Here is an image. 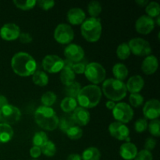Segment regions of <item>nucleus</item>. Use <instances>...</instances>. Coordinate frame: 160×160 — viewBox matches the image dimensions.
Wrapping results in <instances>:
<instances>
[{
  "label": "nucleus",
  "mask_w": 160,
  "mask_h": 160,
  "mask_svg": "<svg viewBox=\"0 0 160 160\" xmlns=\"http://www.w3.org/2000/svg\"><path fill=\"white\" fill-rule=\"evenodd\" d=\"M30 155L32 158L34 159H37L39 156L42 155V150H41V148L37 146H33L32 148L30 150Z\"/></svg>",
  "instance_id": "obj_46"
},
{
  "label": "nucleus",
  "mask_w": 160,
  "mask_h": 160,
  "mask_svg": "<svg viewBox=\"0 0 160 160\" xmlns=\"http://www.w3.org/2000/svg\"><path fill=\"white\" fill-rule=\"evenodd\" d=\"M148 129V121L145 118H139L134 123V130L138 133H143Z\"/></svg>",
  "instance_id": "obj_40"
},
{
  "label": "nucleus",
  "mask_w": 160,
  "mask_h": 160,
  "mask_svg": "<svg viewBox=\"0 0 160 160\" xmlns=\"http://www.w3.org/2000/svg\"><path fill=\"white\" fill-rule=\"evenodd\" d=\"M148 2H149L148 0H137L136 1V3L140 6H146L148 4Z\"/></svg>",
  "instance_id": "obj_50"
},
{
  "label": "nucleus",
  "mask_w": 160,
  "mask_h": 160,
  "mask_svg": "<svg viewBox=\"0 0 160 160\" xmlns=\"http://www.w3.org/2000/svg\"><path fill=\"white\" fill-rule=\"evenodd\" d=\"M112 73L115 79L123 81L128 76V69L124 64L117 63L112 67Z\"/></svg>",
  "instance_id": "obj_23"
},
{
  "label": "nucleus",
  "mask_w": 160,
  "mask_h": 160,
  "mask_svg": "<svg viewBox=\"0 0 160 160\" xmlns=\"http://www.w3.org/2000/svg\"><path fill=\"white\" fill-rule=\"evenodd\" d=\"M102 9V8L101 3L98 1L90 2L88 6V11L89 15L93 18H97V17L101 13Z\"/></svg>",
  "instance_id": "obj_32"
},
{
  "label": "nucleus",
  "mask_w": 160,
  "mask_h": 160,
  "mask_svg": "<svg viewBox=\"0 0 160 160\" xmlns=\"http://www.w3.org/2000/svg\"><path fill=\"white\" fill-rule=\"evenodd\" d=\"M149 133L154 137H159L160 136V121L158 119L153 120L148 124Z\"/></svg>",
  "instance_id": "obj_38"
},
{
  "label": "nucleus",
  "mask_w": 160,
  "mask_h": 160,
  "mask_svg": "<svg viewBox=\"0 0 160 160\" xmlns=\"http://www.w3.org/2000/svg\"><path fill=\"white\" fill-rule=\"evenodd\" d=\"M8 104H9V102H8L7 98H6L4 95H0V109H2L3 106H6V105Z\"/></svg>",
  "instance_id": "obj_47"
},
{
  "label": "nucleus",
  "mask_w": 160,
  "mask_h": 160,
  "mask_svg": "<svg viewBox=\"0 0 160 160\" xmlns=\"http://www.w3.org/2000/svg\"><path fill=\"white\" fill-rule=\"evenodd\" d=\"M67 20L72 25L82 24L86 20L85 12L80 8H72L67 12Z\"/></svg>",
  "instance_id": "obj_19"
},
{
  "label": "nucleus",
  "mask_w": 160,
  "mask_h": 160,
  "mask_svg": "<svg viewBox=\"0 0 160 160\" xmlns=\"http://www.w3.org/2000/svg\"><path fill=\"white\" fill-rule=\"evenodd\" d=\"M42 67L49 73H56L63 68V59L56 55H47L42 60Z\"/></svg>",
  "instance_id": "obj_11"
},
{
  "label": "nucleus",
  "mask_w": 160,
  "mask_h": 160,
  "mask_svg": "<svg viewBox=\"0 0 160 160\" xmlns=\"http://www.w3.org/2000/svg\"><path fill=\"white\" fill-rule=\"evenodd\" d=\"M86 78L95 84L103 82L106 79V72L104 67L98 62H90L87 64L84 70Z\"/></svg>",
  "instance_id": "obj_6"
},
{
  "label": "nucleus",
  "mask_w": 160,
  "mask_h": 160,
  "mask_svg": "<svg viewBox=\"0 0 160 160\" xmlns=\"http://www.w3.org/2000/svg\"><path fill=\"white\" fill-rule=\"evenodd\" d=\"M37 3L44 10L51 9L52 8L54 7L55 4H56L54 1H51V0H39V1L37 2Z\"/></svg>",
  "instance_id": "obj_42"
},
{
  "label": "nucleus",
  "mask_w": 160,
  "mask_h": 160,
  "mask_svg": "<svg viewBox=\"0 0 160 160\" xmlns=\"http://www.w3.org/2000/svg\"><path fill=\"white\" fill-rule=\"evenodd\" d=\"M19 40L21 43L23 44H29L32 42L33 40V38L29 33H27V32H20V36H19Z\"/></svg>",
  "instance_id": "obj_44"
},
{
  "label": "nucleus",
  "mask_w": 160,
  "mask_h": 160,
  "mask_svg": "<svg viewBox=\"0 0 160 160\" xmlns=\"http://www.w3.org/2000/svg\"><path fill=\"white\" fill-rule=\"evenodd\" d=\"M145 12L147 16L153 19V17H159L160 14V6L156 2H151L145 6Z\"/></svg>",
  "instance_id": "obj_29"
},
{
  "label": "nucleus",
  "mask_w": 160,
  "mask_h": 160,
  "mask_svg": "<svg viewBox=\"0 0 160 160\" xmlns=\"http://www.w3.org/2000/svg\"><path fill=\"white\" fill-rule=\"evenodd\" d=\"M112 116L117 122L123 123H128L134 117V110L130 105L126 102H119L116 104L115 107L112 109Z\"/></svg>",
  "instance_id": "obj_7"
},
{
  "label": "nucleus",
  "mask_w": 160,
  "mask_h": 160,
  "mask_svg": "<svg viewBox=\"0 0 160 160\" xmlns=\"http://www.w3.org/2000/svg\"><path fill=\"white\" fill-rule=\"evenodd\" d=\"M60 107L64 112H71L74 111V109L78 107V102L76 98L66 97L62 100L60 103Z\"/></svg>",
  "instance_id": "obj_25"
},
{
  "label": "nucleus",
  "mask_w": 160,
  "mask_h": 160,
  "mask_svg": "<svg viewBox=\"0 0 160 160\" xmlns=\"http://www.w3.org/2000/svg\"><path fill=\"white\" fill-rule=\"evenodd\" d=\"M21 117L20 109L12 105L8 104L0 109V122L8 125L17 123Z\"/></svg>",
  "instance_id": "obj_8"
},
{
  "label": "nucleus",
  "mask_w": 160,
  "mask_h": 160,
  "mask_svg": "<svg viewBox=\"0 0 160 160\" xmlns=\"http://www.w3.org/2000/svg\"><path fill=\"white\" fill-rule=\"evenodd\" d=\"M57 99V96L52 92H46L41 97V102L44 106L50 107L56 102Z\"/></svg>",
  "instance_id": "obj_31"
},
{
  "label": "nucleus",
  "mask_w": 160,
  "mask_h": 160,
  "mask_svg": "<svg viewBox=\"0 0 160 160\" xmlns=\"http://www.w3.org/2000/svg\"><path fill=\"white\" fill-rule=\"evenodd\" d=\"M101 21L98 18L90 17L84 20L81 27V34L86 41L89 42H96L102 35Z\"/></svg>",
  "instance_id": "obj_5"
},
{
  "label": "nucleus",
  "mask_w": 160,
  "mask_h": 160,
  "mask_svg": "<svg viewBox=\"0 0 160 160\" xmlns=\"http://www.w3.org/2000/svg\"><path fill=\"white\" fill-rule=\"evenodd\" d=\"M71 116L75 124L79 126H86L90 122V112L87 109H84L81 106L77 107Z\"/></svg>",
  "instance_id": "obj_17"
},
{
  "label": "nucleus",
  "mask_w": 160,
  "mask_h": 160,
  "mask_svg": "<svg viewBox=\"0 0 160 160\" xmlns=\"http://www.w3.org/2000/svg\"><path fill=\"white\" fill-rule=\"evenodd\" d=\"M67 160H82V159H81V156L79 154L73 153V154H70L67 157Z\"/></svg>",
  "instance_id": "obj_48"
},
{
  "label": "nucleus",
  "mask_w": 160,
  "mask_h": 160,
  "mask_svg": "<svg viewBox=\"0 0 160 160\" xmlns=\"http://www.w3.org/2000/svg\"><path fill=\"white\" fill-rule=\"evenodd\" d=\"M117 56L121 60H125L128 59L131 56V50H130L129 45L126 42L121 43L117 49Z\"/></svg>",
  "instance_id": "obj_30"
},
{
  "label": "nucleus",
  "mask_w": 160,
  "mask_h": 160,
  "mask_svg": "<svg viewBox=\"0 0 160 160\" xmlns=\"http://www.w3.org/2000/svg\"><path fill=\"white\" fill-rule=\"evenodd\" d=\"M64 56L67 59L77 63L84 59V51L82 47L77 44H69L64 49Z\"/></svg>",
  "instance_id": "obj_13"
},
{
  "label": "nucleus",
  "mask_w": 160,
  "mask_h": 160,
  "mask_svg": "<svg viewBox=\"0 0 160 160\" xmlns=\"http://www.w3.org/2000/svg\"><path fill=\"white\" fill-rule=\"evenodd\" d=\"M54 38L58 43L69 45L74 38V31L70 25L59 23L54 31Z\"/></svg>",
  "instance_id": "obj_9"
},
{
  "label": "nucleus",
  "mask_w": 160,
  "mask_h": 160,
  "mask_svg": "<svg viewBox=\"0 0 160 160\" xmlns=\"http://www.w3.org/2000/svg\"><path fill=\"white\" fill-rule=\"evenodd\" d=\"M101 91L106 98L113 102H120L126 97L128 92L126 84L115 78L105 80Z\"/></svg>",
  "instance_id": "obj_4"
},
{
  "label": "nucleus",
  "mask_w": 160,
  "mask_h": 160,
  "mask_svg": "<svg viewBox=\"0 0 160 160\" xmlns=\"http://www.w3.org/2000/svg\"><path fill=\"white\" fill-rule=\"evenodd\" d=\"M32 81L36 85L44 87L48 84V77L44 71L36 70L32 75Z\"/></svg>",
  "instance_id": "obj_26"
},
{
  "label": "nucleus",
  "mask_w": 160,
  "mask_h": 160,
  "mask_svg": "<svg viewBox=\"0 0 160 160\" xmlns=\"http://www.w3.org/2000/svg\"><path fill=\"white\" fill-rule=\"evenodd\" d=\"M159 67L157 58L152 55L146 56L142 63V70L146 75H152L155 73Z\"/></svg>",
  "instance_id": "obj_20"
},
{
  "label": "nucleus",
  "mask_w": 160,
  "mask_h": 160,
  "mask_svg": "<svg viewBox=\"0 0 160 160\" xmlns=\"http://www.w3.org/2000/svg\"><path fill=\"white\" fill-rule=\"evenodd\" d=\"M34 117L36 123L45 131H52L58 128L59 119L52 108L39 106L36 109Z\"/></svg>",
  "instance_id": "obj_2"
},
{
  "label": "nucleus",
  "mask_w": 160,
  "mask_h": 160,
  "mask_svg": "<svg viewBox=\"0 0 160 160\" xmlns=\"http://www.w3.org/2000/svg\"><path fill=\"white\" fill-rule=\"evenodd\" d=\"M109 132L112 137L119 141L130 142V130L128 127L120 122H113L109 126Z\"/></svg>",
  "instance_id": "obj_12"
},
{
  "label": "nucleus",
  "mask_w": 160,
  "mask_h": 160,
  "mask_svg": "<svg viewBox=\"0 0 160 160\" xmlns=\"http://www.w3.org/2000/svg\"><path fill=\"white\" fill-rule=\"evenodd\" d=\"M101 158V152L95 147H89L86 148L82 153V160H99Z\"/></svg>",
  "instance_id": "obj_27"
},
{
  "label": "nucleus",
  "mask_w": 160,
  "mask_h": 160,
  "mask_svg": "<svg viewBox=\"0 0 160 160\" xmlns=\"http://www.w3.org/2000/svg\"><path fill=\"white\" fill-rule=\"evenodd\" d=\"M13 4L16 7L22 9V10H29L33 9L37 4V1L34 0H28V1H20V0H14Z\"/></svg>",
  "instance_id": "obj_37"
},
{
  "label": "nucleus",
  "mask_w": 160,
  "mask_h": 160,
  "mask_svg": "<svg viewBox=\"0 0 160 160\" xmlns=\"http://www.w3.org/2000/svg\"><path fill=\"white\" fill-rule=\"evenodd\" d=\"M102 91L98 86L89 84L81 88L76 100L81 107L84 109H92L98 106L102 98Z\"/></svg>",
  "instance_id": "obj_3"
},
{
  "label": "nucleus",
  "mask_w": 160,
  "mask_h": 160,
  "mask_svg": "<svg viewBox=\"0 0 160 160\" xmlns=\"http://www.w3.org/2000/svg\"><path fill=\"white\" fill-rule=\"evenodd\" d=\"M67 137L71 140H78L83 135V131L79 126H73L69 128L66 132Z\"/></svg>",
  "instance_id": "obj_36"
},
{
  "label": "nucleus",
  "mask_w": 160,
  "mask_h": 160,
  "mask_svg": "<svg viewBox=\"0 0 160 160\" xmlns=\"http://www.w3.org/2000/svg\"><path fill=\"white\" fill-rule=\"evenodd\" d=\"M74 125L75 123L72 119V116H65V117H62L60 120H59L58 127L60 128L61 131L66 133L69 128L74 126Z\"/></svg>",
  "instance_id": "obj_34"
},
{
  "label": "nucleus",
  "mask_w": 160,
  "mask_h": 160,
  "mask_svg": "<svg viewBox=\"0 0 160 160\" xmlns=\"http://www.w3.org/2000/svg\"><path fill=\"white\" fill-rule=\"evenodd\" d=\"M81 89V84L77 81L71 83L69 85H67L64 89V92H65L66 95L67 97H70V98H77L78 94H79L80 91Z\"/></svg>",
  "instance_id": "obj_28"
},
{
  "label": "nucleus",
  "mask_w": 160,
  "mask_h": 160,
  "mask_svg": "<svg viewBox=\"0 0 160 160\" xmlns=\"http://www.w3.org/2000/svg\"><path fill=\"white\" fill-rule=\"evenodd\" d=\"M48 141V138L46 133L44 132V131H39V132H37L34 134V137H33L32 142L34 146L42 148Z\"/></svg>",
  "instance_id": "obj_33"
},
{
  "label": "nucleus",
  "mask_w": 160,
  "mask_h": 160,
  "mask_svg": "<svg viewBox=\"0 0 160 160\" xmlns=\"http://www.w3.org/2000/svg\"><path fill=\"white\" fill-rule=\"evenodd\" d=\"M42 153H43L47 157H52L56 152V145L52 141L48 140L43 146L41 148Z\"/></svg>",
  "instance_id": "obj_35"
},
{
  "label": "nucleus",
  "mask_w": 160,
  "mask_h": 160,
  "mask_svg": "<svg viewBox=\"0 0 160 160\" xmlns=\"http://www.w3.org/2000/svg\"><path fill=\"white\" fill-rule=\"evenodd\" d=\"M152 154L151 152H148L147 150L144 149L140 152H138V154L134 160H152Z\"/></svg>",
  "instance_id": "obj_41"
},
{
  "label": "nucleus",
  "mask_w": 160,
  "mask_h": 160,
  "mask_svg": "<svg viewBox=\"0 0 160 160\" xmlns=\"http://www.w3.org/2000/svg\"><path fill=\"white\" fill-rule=\"evenodd\" d=\"M20 29L13 23H5L0 29V37L6 41H14L20 36Z\"/></svg>",
  "instance_id": "obj_16"
},
{
  "label": "nucleus",
  "mask_w": 160,
  "mask_h": 160,
  "mask_svg": "<svg viewBox=\"0 0 160 160\" xmlns=\"http://www.w3.org/2000/svg\"><path fill=\"white\" fill-rule=\"evenodd\" d=\"M130 104L134 108H138L143 104L144 97L140 93L131 94L129 96Z\"/></svg>",
  "instance_id": "obj_39"
},
{
  "label": "nucleus",
  "mask_w": 160,
  "mask_h": 160,
  "mask_svg": "<svg viewBox=\"0 0 160 160\" xmlns=\"http://www.w3.org/2000/svg\"><path fill=\"white\" fill-rule=\"evenodd\" d=\"M75 73L72 68L63 67L60 71V81L65 86L69 85L75 81Z\"/></svg>",
  "instance_id": "obj_24"
},
{
  "label": "nucleus",
  "mask_w": 160,
  "mask_h": 160,
  "mask_svg": "<svg viewBox=\"0 0 160 160\" xmlns=\"http://www.w3.org/2000/svg\"><path fill=\"white\" fill-rule=\"evenodd\" d=\"M145 118L148 120H156L160 116V102L158 99L152 98L147 102L143 108Z\"/></svg>",
  "instance_id": "obj_15"
},
{
  "label": "nucleus",
  "mask_w": 160,
  "mask_h": 160,
  "mask_svg": "<svg viewBox=\"0 0 160 160\" xmlns=\"http://www.w3.org/2000/svg\"><path fill=\"white\" fill-rule=\"evenodd\" d=\"M145 85V81L143 78L140 75H134L131 77L126 84L127 90L129 91L131 94L139 93L143 89Z\"/></svg>",
  "instance_id": "obj_18"
},
{
  "label": "nucleus",
  "mask_w": 160,
  "mask_h": 160,
  "mask_svg": "<svg viewBox=\"0 0 160 160\" xmlns=\"http://www.w3.org/2000/svg\"><path fill=\"white\" fill-rule=\"evenodd\" d=\"M13 136V130L10 125L0 123V143H7Z\"/></svg>",
  "instance_id": "obj_22"
},
{
  "label": "nucleus",
  "mask_w": 160,
  "mask_h": 160,
  "mask_svg": "<svg viewBox=\"0 0 160 160\" xmlns=\"http://www.w3.org/2000/svg\"><path fill=\"white\" fill-rule=\"evenodd\" d=\"M155 24H156V22L152 18L147 15H143L141 16L136 20L135 29L139 34L146 35V34H150L154 30Z\"/></svg>",
  "instance_id": "obj_14"
},
{
  "label": "nucleus",
  "mask_w": 160,
  "mask_h": 160,
  "mask_svg": "<svg viewBox=\"0 0 160 160\" xmlns=\"http://www.w3.org/2000/svg\"><path fill=\"white\" fill-rule=\"evenodd\" d=\"M86 64L84 62H77V63H73V67H72V70L74 72V73H78V74H82L84 73V70H85Z\"/></svg>",
  "instance_id": "obj_43"
},
{
  "label": "nucleus",
  "mask_w": 160,
  "mask_h": 160,
  "mask_svg": "<svg viewBox=\"0 0 160 160\" xmlns=\"http://www.w3.org/2000/svg\"><path fill=\"white\" fill-rule=\"evenodd\" d=\"M115 106H116L115 102L111 101V100H109V101L106 102V108H107L108 109H109V110H112V109H114V107H115Z\"/></svg>",
  "instance_id": "obj_49"
},
{
  "label": "nucleus",
  "mask_w": 160,
  "mask_h": 160,
  "mask_svg": "<svg viewBox=\"0 0 160 160\" xmlns=\"http://www.w3.org/2000/svg\"><path fill=\"white\" fill-rule=\"evenodd\" d=\"M156 146V141L153 138H148L145 142V149L150 152L154 149Z\"/></svg>",
  "instance_id": "obj_45"
},
{
  "label": "nucleus",
  "mask_w": 160,
  "mask_h": 160,
  "mask_svg": "<svg viewBox=\"0 0 160 160\" xmlns=\"http://www.w3.org/2000/svg\"><path fill=\"white\" fill-rule=\"evenodd\" d=\"M129 45L131 52L137 56H148L151 54L152 48L149 42L141 38H135L130 40Z\"/></svg>",
  "instance_id": "obj_10"
},
{
  "label": "nucleus",
  "mask_w": 160,
  "mask_h": 160,
  "mask_svg": "<svg viewBox=\"0 0 160 160\" xmlns=\"http://www.w3.org/2000/svg\"><path fill=\"white\" fill-rule=\"evenodd\" d=\"M156 19H157V25H158V26H159V24H160V23H159V20H160L159 16V17H157V18H156Z\"/></svg>",
  "instance_id": "obj_51"
},
{
  "label": "nucleus",
  "mask_w": 160,
  "mask_h": 160,
  "mask_svg": "<svg viewBox=\"0 0 160 160\" xmlns=\"http://www.w3.org/2000/svg\"><path fill=\"white\" fill-rule=\"evenodd\" d=\"M138 154V148L134 144L130 142H125L121 145L120 148V155L123 159L133 160Z\"/></svg>",
  "instance_id": "obj_21"
},
{
  "label": "nucleus",
  "mask_w": 160,
  "mask_h": 160,
  "mask_svg": "<svg viewBox=\"0 0 160 160\" xmlns=\"http://www.w3.org/2000/svg\"><path fill=\"white\" fill-rule=\"evenodd\" d=\"M11 67L16 74L25 78L34 74L37 69V62L30 54L20 52L12 56Z\"/></svg>",
  "instance_id": "obj_1"
}]
</instances>
